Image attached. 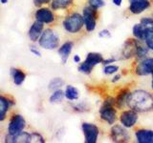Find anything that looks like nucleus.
<instances>
[{
  "mask_svg": "<svg viewBox=\"0 0 153 143\" xmlns=\"http://www.w3.org/2000/svg\"><path fill=\"white\" fill-rule=\"evenodd\" d=\"M126 106L137 113H146L153 110V94L145 90H135L128 95Z\"/></svg>",
  "mask_w": 153,
  "mask_h": 143,
  "instance_id": "f257e3e1",
  "label": "nucleus"
},
{
  "mask_svg": "<svg viewBox=\"0 0 153 143\" xmlns=\"http://www.w3.org/2000/svg\"><path fill=\"white\" fill-rule=\"evenodd\" d=\"M37 42L40 48H43L44 50L53 51L59 47L60 38L56 32H55L51 28H48L43 31Z\"/></svg>",
  "mask_w": 153,
  "mask_h": 143,
  "instance_id": "f03ea898",
  "label": "nucleus"
},
{
  "mask_svg": "<svg viewBox=\"0 0 153 143\" xmlns=\"http://www.w3.org/2000/svg\"><path fill=\"white\" fill-rule=\"evenodd\" d=\"M62 26L67 32L72 33V35L79 32L81 29L84 27L82 14L76 12L70 13L69 15H67L64 18L63 22H62Z\"/></svg>",
  "mask_w": 153,
  "mask_h": 143,
  "instance_id": "7ed1b4c3",
  "label": "nucleus"
},
{
  "mask_svg": "<svg viewBox=\"0 0 153 143\" xmlns=\"http://www.w3.org/2000/svg\"><path fill=\"white\" fill-rule=\"evenodd\" d=\"M26 128V120L21 114H14L10 118L8 123L7 132L10 136H17L22 133Z\"/></svg>",
  "mask_w": 153,
  "mask_h": 143,
  "instance_id": "20e7f679",
  "label": "nucleus"
},
{
  "mask_svg": "<svg viewBox=\"0 0 153 143\" xmlns=\"http://www.w3.org/2000/svg\"><path fill=\"white\" fill-rule=\"evenodd\" d=\"M82 17L85 30L88 32H93L96 29V26H97L98 10L90 7L88 5V6L84 7L82 10Z\"/></svg>",
  "mask_w": 153,
  "mask_h": 143,
  "instance_id": "39448f33",
  "label": "nucleus"
},
{
  "mask_svg": "<svg viewBox=\"0 0 153 143\" xmlns=\"http://www.w3.org/2000/svg\"><path fill=\"white\" fill-rule=\"evenodd\" d=\"M81 129H82L84 141L86 143H96L98 141L100 130L97 125H95L93 123L83 122L81 124Z\"/></svg>",
  "mask_w": 153,
  "mask_h": 143,
  "instance_id": "423d86ee",
  "label": "nucleus"
},
{
  "mask_svg": "<svg viewBox=\"0 0 153 143\" xmlns=\"http://www.w3.org/2000/svg\"><path fill=\"white\" fill-rule=\"evenodd\" d=\"M110 137L114 142H127L130 139V136L127 132L126 128L123 126L122 124L119 125H113L111 130H110Z\"/></svg>",
  "mask_w": 153,
  "mask_h": 143,
  "instance_id": "0eeeda50",
  "label": "nucleus"
},
{
  "mask_svg": "<svg viewBox=\"0 0 153 143\" xmlns=\"http://www.w3.org/2000/svg\"><path fill=\"white\" fill-rule=\"evenodd\" d=\"M36 20L39 21L43 24H52L56 20V15L53 13L52 9H49L47 7H40L36 10L35 13Z\"/></svg>",
  "mask_w": 153,
  "mask_h": 143,
  "instance_id": "6e6552de",
  "label": "nucleus"
},
{
  "mask_svg": "<svg viewBox=\"0 0 153 143\" xmlns=\"http://www.w3.org/2000/svg\"><path fill=\"white\" fill-rule=\"evenodd\" d=\"M139 119L138 113L133 110H126V111L122 112L121 116H120V121L123 126H124L126 129L132 128L136 125V123Z\"/></svg>",
  "mask_w": 153,
  "mask_h": 143,
  "instance_id": "1a4fd4ad",
  "label": "nucleus"
},
{
  "mask_svg": "<svg viewBox=\"0 0 153 143\" xmlns=\"http://www.w3.org/2000/svg\"><path fill=\"white\" fill-rule=\"evenodd\" d=\"M100 119L106 122L108 125H113L117 120V110L114 106H102L100 109Z\"/></svg>",
  "mask_w": 153,
  "mask_h": 143,
  "instance_id": "9d476101",
  "label": "nucleus"
},
{
  "mask_svg": "<svg viewBox=\"0 0 153 143\" xmlns=\"http://www.w3.org/2000/svg\"><path fill=\"white\" fill-rule=\"evenodd\" d=\"M153 72V57H146L141 60L136 66L135 73L139 76H145L150 74Z\"/></svg>",
  "mask_w": 153,
  "mask_h": 143,
  "instance_id": "9b49d317",
  "label": "nucleus"
},
{
  "mask_svg": "<svg viewBox=\"0 0 153 143\" xmlns=\"http://www.w3.org/2000/svg\"><path fill=\"white\" fill-rule=\"evenodd\" d=\"M129 12L132 14H140L150 7L149 0H128Z\"/></svg>",
  "mask_w": 153,
  "mask_h": 143,
  "instance_id": "f8f14e48",
  "label": "nucleus"
},
{
  "mask_svg": "<svg viewBox=\"0 0 153 143\" xmlns=\"http://www.w3.org/2000/svg\"><path fill=\"white\" fill-rule=\"evenodd\" d=\"M43 31H44V24L37 20L33 21L28 31V37L30 41H32L33 43L37 42Z\"/></svg>",
  "mask_w": 153,
  "mask_h": 143,
  "instance_id": "ddd939ff",
  "label": "nucleus"
},
{
  "mask_svg": "<svg viewBox=\"0 0 153 143\" xmlns=\"http://www.w3.org/2000/svg\"><path fill=\"white\" fill-rule=\"evenodd\" d=\"M138 44H139V40L136 39V38L135 39H128L124 42L123 51H122V55L123 58L129 59V58H131V57L135 56Z\"/></svg>",
  "mask_w": 153,
  "mask_h": 143,
  "instance_id": "4468645a",
  "label": "nucleus"
},
{
  "mask_svg": "<svg viewBox=\"0 0 153 143\" xmlns=\"http://www.w3.org/2000/svg\"><path fill=\"white\" fill-rule=\"evenodd\" d=\"M5 142L7 143H30L32 142V133L22 132L17 136H5Z\"/></svg>",
  "mask_w": 153,
  "mask_h": 143,
  "instance_id": "2eb2a0df",
  "label": "nucleus"
},
{
  "mask_svg": "<svg viewBox=\"0 0 153 143\" xmlns=\"http://www.w3.org/2000/svg\"><path fill=\"white\" fill-rule=\"evenodd\" d=\"M74 47V42L73 41H66L63 44H61L59 47V50H57V52L60 56L61 59V63L62 64H66L67 61H68V58L72 52V50H73Z\"/></svg>",
  "mask_w": 153,
  "mask_h": 143,
  "instance_id": "dca6fc26",
  "label": "nucleus"
},
{
  "mask_svg": "<svg viewBox=\"0 0 153 143\" xmlns=\"http://www.w3.org/2000/svg\"><path fill=\"white\" fill-rule=\"evenodd\" d=\"M13 105H14V102L13 100H10L8 97H3V95L0 97V122L4 121L5 119L7 118L9 110L11 109V107L13 106Z\"/></svg>",
  "mask_w": 153,
  "mask_h": 143,
  "instance_id": "f3484780",
  "label": "nucleus"
},
{
  "mask_svg": "<svg viewBox=\"0 0 153 143\" xmlns=\"http://www.w3.org/2000/svg\"><path fill=\"white\" fill-rule=\"evenodd\" d=\"M137 142L139 143H153V131L147 129H139L135 133Z\"/></svg>",
  "mask_w": 153,
  "mask_h": 143,
  "instance_id": "a211bd4d",
  "label": "nucleus"
},
{
  "mask_svg": "<svg viewBox=\"0 0 153 143\" xmlns=\"http://www.w3.org/2000/svg\"><path fill=\"white\" fill-rule=\"evenodd\" d=\"M10 74L12 75L13 81L16 86H21L26 79V74L20 69L12 68L10 71Z\"/></svg>",
  "mask_w": 153,
  "mask_h": 143,
  "instance_id": "6ab92c4d",
  "label": "nucleus"
},
{
  "mask_svg": "<svg viewBox=\"0 0 153 143\" xmlns=\"http://www.w3.org/2000/svg\"><path fill=\"white\" fill-rule=\"evenodd\" d=\"M102 60H103V56L102 54H100V52H89V54L86 55L84 62L92 67V68H94L95 66L102 64Z\"/></svg>",
  "mask_w": 153,
  "mask_h": 143,
  "instance_id": "aec40b11",
  "label": "nucleus"
},
{
  "mask_svg": "<svg viewBox=\"0 0 153 143\" xmlns=\"http://www.w3.org/2000/svg\"><path fill=\"white\" fill-rule=\"evenodd\" d=\"M74 0H51V9L53 11H59V10L68 9Z\"/></svg>",
  "mask_w": 153,
  "mask_h": 143,
  "instance_id": "412c9836",
  "label": "nucleus"
},
{
  "mask_svg": "<svg viewBox=\"0 0 153 143\" xmlns=\"http://www.w3.org/2000/svg\"><path fill=\"white\" fill-rule=\"evenodd\" d=\"M64 95L65 98L68 99L69 101H75V100H78L79 97V92L74 86L67 85L64 91Z\"/></svg>",
  "mask_w": 153,
  "mask_h": 143,
  "instance_id": "4be33fe9",
  "label": "nucleus"
},
{
  "mask_svg": "<svg viewBox=\"0 0 153 143\" xmlns=\"http://www.w3.org/2000/svg\"><path fill=\"white\" fill-rule=\"evenodd\" d=\"M130 94L128 89H123L121 92L119 93L118 97L115 98L116 99V106L118 108H123L126 106V101L128 98V95Z\"/></svg>",
  "mask_w": 153,
  "mask_h": 143,
  "instance_id": "5701e85b",
  "label": "nucleus"
},
{
  "mask_svg": "<svg viewBox=\"0 0 153 143\" xmlns=\"http://www.w3.org/2000/svg\"><path fill=\"white\" fill-rule=\"evenodd\" d=\"M132 33L134 38H136L139 41L145 40V33H146V28L143 27L141 23L136 24L132 28Z\"/></svg>",
  "mask_w": 153,
  "mask_h": 143,
  "instance_id": "b1692460",
  "label": "nucleus"
},
{
  "mask_svg": "<svg viewBox=\"0 0 153 143\" xmlns=\"http://www.w3.org/2000/svg\"><path fill=\"white\" fill-rule=\"evenodd\" d=\"M65 95H64V92L61 89L56 90L54 92H52L51 97H49V101L52 104H56V103H60L62 102V100L64 99Z\"/></svg>",
  "mask_w": 153,
  "mask_h": 143,
  "instance_id": "393cba45",
  "label": "nucleus"
},
{
  "mask_svg": "<svg viewBox=\"0 0 153 143\" xmlns=\"http://www.w3.org/2000/svg\"><path fill=\"white\" fill-rule=\"evenodd\" d=\"M149 51L150 50L146 47V45H141L140 43H139L137 46V49H136L135 56L137 57V59L143 60L147 57L148 54H149Z\"/></svg>",
  "mask_w": 153,
  "mask_h": 143,
  "instance_id": "a878e982",
  "label": "nucleus"
},
{
  "mask_svg": "<svg viewBox=\"0 0 153 143\" xmlns=\"http://www.w3.org/2000/svg\"><path fill=\"white\" fill-rule=\"evenodd\" d=\"M64 80L60 78V77H55L53 78L49 84H48V90L50 91V92H54L56 90H59V89H61L62 86L64 85Z\"/></svg>",
  "mask_w": 153,
  "mask_h": 143,
  "instance_id": "bb28decb",
  "label": "nucleus"
},
{
  "mask_svg": "<svg viewBox=\"0 0 153 143\" xmlns=\"http://www.w3.org/2000/svg\"><path fill=\"white\" fill-rule=\"evenodd\" d=\"M143 41H145L146 45L148 49L153 52V26L146 29L145 40Z\"/></svg>",
  "mask_w": 153,
  "mask_h": 143,
  "instance_id": "cd10ccee",
  "label": "nucleus"
},
{
  "mask_svg": "<svg viewBox=\"0 0 153 143\" xmlns=\"http://www.w3.org/2000/svg\"><path fill=\"white\" fill-rule=\"evenodd\" d=\"M118 71H119V66L108 64V65H105V67L103 68V74L106 75H110V74H114L118 73Z\"/></svg>",
  "mask_w": 153,
  "mask_h": 143,
  "instance_id": "c85d7f7f",
  "label": "nucleus"
},
{
  "mask_svg": "<svg viewBox=\"0 0 153 143\" xmlns=\"http://www.w3.org/2000/svg\"><path fill=\"white\" fill-rule=\"evenodd\" d=\"M94 68H92L91 66H89L87 63H85V62L83 61L82 63H80L79 65V72L81 74H90L91 73H92V71H93Z\"/></svg>",
  "mask_w": 153,
  "mask_h": 143,
  "instance_id": "c756f323",
  "label": "nucleus"
},
{
  "mask_svg": "<svg viewBox=\"0 0 153 143\" xmlns=\"http://www.w3.org/2000/svg\"><path fill=\"white\" fill-rule=\"evenodd\" d=\"M87 1H88V5L90 7L97 9V10L103 7L105 5V2L103 0H87Z\"/></svg>",
  "mask_w": 153,
  "mask_h": 143,
  "instance_id": "7c9ffc66",
  "label": "nucleus"
},
{
  "mask_svg": "<svg viewBox=\"0 0 153 143\" xmlns=\"http://www.w3.org/2000/svg\"><path fill=\"white\" fill-rule=\"evenodd\" d=\"M32 142H38V143H44L45 140L43 136L37 132H33L32 133Z\"/></svg>",
  "mask_w": 153,
  "mask_h": 143,
  "instance_id": "2f4dec72",
  "label": "nucleus"
},
{
  "mask_svg": "<svg viewBox=\"0 0 153 143\" xmlns=\"http://www.w3.org/2000/svg\"><path fill=\"white\" fill-rule=\"evenodd\" d=\"M142 25L146 28H149L153 26V17H143L141 19V22H140Z\"/></svg>",
  "mask_w": 153,
  "mask_h": 143,
  "instance_id": "473e14b6",
  "label": "nucleus"
},
{
  "mask_svg": "<svg viewBox=\"0 0 153 143\" xmlns=\"http://www.w3.org/2000/svg\"><path fill=\"white\" fill-rule=\"evenodd\" d=\"M73 109L76 112H85V111H88V107L87 105L85 103H78V104H75L73 105Z\"/></svg>",
  "mask_w": 153,
  "mask_h": 143,
  "instance_id": "72a5a7b5",
  "label": "nucleus"
},
{
  "mask_svg": "<svg viewBox=\"0 0 153 143\" xmlns=\"http://www.w3.org/2000/svg\"><path fill=\"white\" fill-rule=\"evenodd\" d=\"M33 5L37 8H40L45 6L47 4H50L51 3V0H33Z\"/></svg>",
  "mask_w": 153,
  "mask_h": 143,
  "instance_id": "f704fd0d",
  "label": "nucleus"
},
{
  "mask_svg": "<svg viewBox=\"0 0 153 143\" xmlns=\"http://www.w3.org/2000/svg\"><path fill=\"white\" fill-rule=\"evenodd\" d=\"M99 36L100 38H105V37H110L111 36V33L107 30V29H104V30H102L99 32Z\"/></svg>",
  "mask_w": 153,
  "mask_h": 143,
  "instance_id": "c9c22d12",
  "label": "nucleus"
},
{
  "mask_svg": "<svg viewBox=\"0 0 153 143\" xmlns=\"http://www.w3.org/2000/svg\"><path fill=\"white\" fill-rule=\"evenodd\" d=\"M30 52H32V54L33 55H36V56H37V57H40L41 56V52H40V51H38V49L36 47H35V46H31L30 47Z\"/></svg>",
  "mask_w": 153,
  "mask_h": 143,
  "instance_id": "e433bc0d",
  "label": "nucleus"
},
{
  "mask_svg": "<svg viewBox=\"0 0 153 143\" xmlns=\"http://www.w3.org/2000/svg\"><path fill=\"white\" fill-rule=\"evenodd\" d=\"M117 59L115 58V57H110V58H107V59H104L102 60V65H108V64H111V63H114L115 61H116Z\"/></svg>",
  "mask_w": 153,
  "mask_h": 143,
  "instance_id": "4c0bfd02",
  "label": "nucleus"
},
{
  "mask_svg": "<svg viewBox=\"0 0 153 143\" xmlns=\"http://www.w3.org/2000/svg\"><path fill=\"white\" fill-rule=\"evenodd\" d=\"M121 78H122V75H121V74H116V75H115L114 77L111 79V82H112V83H116V82H118V81L121 80Z\"/></svg>",
  "mask_w": 153,
  "mask_h": 143,
  "instance_id": "58836bf2",
  "label": "nucleus"
},
{
  "mask_svg": "<svg viewBox=\"0 0 153 143\" xmlns=\"http://www.w3.org/2000/svg\"><path fill=\"white\" fill-rule=\"evenodd\" d=\"M73 61L75 62V63H80V61H81V59H80V56L79 55H74V57H73Z\"/></svg>",
  "mask_w": 153,
  "mask_h": 143,
  "instance_id": "ea45409f",
  "label": "nucleus"
},
{
  "mask_svg": "<svg viewBox=\"0 0 153 143\" xmlns=\"http://www.w3.org/2000/svg\"><path fill=\"white\" fill-rule=\"evenodd\" d=\"M112 2L114 3V5H116V6H121L123 0H112Z\"/></svg>",
  "mask_w": 153,
  "mask_h": 143,
  "instance_id": "a19ab883",
  "label": "nucleus"
},
{
  "mask_svg": "<svg viewBox=\"0 0 153 143\" xmlns=\"http://www.w3.org/2000/svg\"><path fill=\"white\" fill-rule=\"evenodd\" d=\"M0 2L5 5V4H7V3L9 2V0H0Z\"/></svg>",
  "mask_w": 153,
  "mask_h": 143,
  "instance_id": "79ce46f5",
  "label": "nucleus"
},
{
  "mask_svg": "<svg viewBox=\"0 0 153 143\" xmlns=\"http://www.w3.org/2000/svg\"><path fill=\"white\" fill-rule=\"evenodd\" d=\"M151 74H152V83H151V88H152V90H153V72L151 73Z\"/></svg>",
  "mask_w": 153,
  "mask_h": 143,
  "instance_id": "37998d69",
  "label": "nucleus"
},
{
  "mask_svg": "<svg viewBox=\"0 0 153 143\" xmlns=\"http://www.w3.org/2000/svg\"><path fill=\"white\" fill-rule=\"evenodd\" d=\"M0 97H1V94H0Z\"/></svg>",
  "mask_w": 153,
  "mask_h": 143,
  "instance_id": "c03bdc74",
  "label": "nucleus"
}]
</instances>
